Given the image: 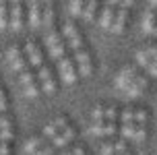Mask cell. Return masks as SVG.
<instances>
[{
  "instance_id": "29",
  "label": "cell",
  "mask_w": 157,
  "mask_h": 155,
  "mask_svg": "<svg viewBox=\"0 0 157 155\" xmlns=\"http://www.w3.org/2000/svg\"><path fill=\"white\" fill-rule=\"evenodd\" d=\"M91 122L97 124V122H105V108L103 106H95L91 110Z\"/></svg>"
},
{
  "instance_id": "40",
  "label": "cell",
  "mask_w": 157,
  "mask_h": 155,
  "mask_svg": "<svg viewBox=\"0 0 157 155\" xmlns=\"http://www.w3.org/2000/svg\"><path fill=\"white\" fill-rule=\"evenodd\" d=\"M72 155H87V153H85V147H81V145L72 147Z\"/></svg>"
},
{
  "instance_id": "36",
  "label": "cell",
  "mask_w": 157,
  "mask_h": 155,
  "mask_svg": "<svg viewBox=\"0 0 157 155\" xmlns=\"http://www.w3.org/2000/svg\"><path fill=\"white\" fill-rule=\"evenodd\" d=\"M52 153H54V147H46L44 145V147L39 149V151H35L33 155H52Z\"/></svg>"
},
{
  "instance_id": "43",
  "label": "cell",
  "mask_w": 157,
  "mask_h": 155,
  "mask_svg": "<svg viewBox=\"0 0 157 155\" xmlns=\"http://www.w3.org/2000/svg\"><path fill=\"white\" fill-rule=\"evenodd\" d=\"M120 155H130V153H120Z\"/></svg>"
},
{
  "instance_id": "42",
  "label": "cell",
  "mask_w": 157,
  "mask_h": 155,
  "mask_svg": "<svg viewBox=\"0 0 157 155\" xmlns=\"http://www.w3.org/2000/svg\"><path fill=\"white\" fill-rule=\"evenodd\" d=\"M153 33H155V35H157V25H155V31H153Z\"/></svg>"
},
{
  "instance_id": "4",
  "label": "cell",
  "mask_w": 157,
  "mask_h": 155,
  "mask_svg": "<svg viewBox=\"0 0 157 155\" xmlns=\"http://www.w3.org/2000/svg\"><path fill=\"white\" fill-rule=\"evenodd\" d=\"M25 58H27V62L33 70H39L44 66V54L33 39H27V44H25Z\"/></svg>"
},
{
  "instance_id": "24",
  "label": "cell",
  "mask_w": 157,
  "mask_h": 155,
  "mask_svg": "<svg viewBox=\"0 0 157 155\" xmlns=\"http://www.w3.org/2000/svg\"><path fill=\"white\" fill-rule=\"evenodd\" d=\"M151 62H153V58L149 56L147 48H141V50L136 52V64H139V66H145V68H149Z\"/></svg>"
},
{
  "instance_id": "6",
  "label": "cell",
  "mask_w": 157,
  "mask_h": 155,
  "mask_svg": "<svg viewBox=\"0 0 157 155\" xmlns=\"http://www.w3.org/2000/svg\"><path fill=\"white\" fill-rule=\"evenodd\" d=\"M75 64H78L77 70L83 77H89V75L93 72V62H91V56H89V50H87V48L75 52Z\"/></svg>"
},
{
  "instance_id": "12",
  "label": "cell",
  "mask_w": 157,
  "mask_h": 155,
  "mask_svg": "<svg viewBox=\"0 0 157 155\" xmlns=\"http://www.w3.org/2000/svg\"><path fill=\"white\" fill-rule=\"evenodd\" d=\"M147 85H149V81L145 77H141V75H136V79H134L132 83H130V87L126 89V95H128V97H139V95L147 89Z\"/></svg>"
},
{
  "instance_id": "10",
  "label": "cell",
  "mask_w": 157,
  "mask_h": 155,
  "mask_svg": "<svg viewBox=\"0 0 157 155\" xmlns=\"http://www.w3.org/2000/svg\"><path fill=\"white\" fill-rule=\"evenodd\" d=\"M13 137H15V132H13L10 116H8V114H2V116H0V143H10Z\"/></svg>"
},
{
  "instance_id": "35",
  "label": "cell",
  "mask_w": 157,
  "mask_h": 155,
  "mask_svg": "<svg viewBox=\"0 0 157 155\" xmlns=\"http://www.w3.org/2000/svg\"><path fill=\"white\" fill-rule=\"evenodd\" d=\"M6 108H8V99H6V93H4V89L0 87V116H2V114H6Z\"/></svg>"
},
{
  "instance_id": "39",
  "label": "cell",
  "mask_w": 157,
  "mask_h": 155,
  "mask_svg": "<svg viewBox=\"0 0 157 155\" xmlns=\"http://www.w3.org/2000/svg\"><path fill=\"white\" fill-rule=\"evenodd\" d=\"M0 155H10V147H8V143H0Z\"/></svg>"
},
{
  "instance_id": "25",
  "label": "cell",
  "mask_w": 157,
  "mask_h": 155,
  "mask_svg": "<svg viewBox=\"0 0 157 155\" xmlns=\"http://www.w3.org/2000/svg\"><path fill=\"white\" fill-rule=\"evenodd\" d=\"M147 120H149V112L145 108H134V124L136 126H147Z\"/></svg>"
},
{
  "instance_id": "3",
  "label": "cell",
  "mask_w": 157,
  "mask_h": 155,
  "mask_svg": "<svg viewBox=\"0 0 157 155\" xmlns=\"http://www.w3.org/2000/svg\"><path fill=\"white\" fill-rule=\"evenodd\" d=\"M134 79H136V68H134L132 64H126V66H122V68L118 70L116 79H114V87L120 89V91H126Z\"/></svg>"
},
{
  "instance_id": "17",
  "label": "cell",
  "mask_w": 157,
  "mask_h": 155,
  "mask_svg": "<svg viewBox=\"0 0 157 155\" xmlns=\"http://www.w3.org/2000/svg\"><path fill=\"white\" fill-rule=\"evenodd\" d=\"M10 23V4L0 2V31H4Z\"/></svg>"
},
{
  "instance_id": "41",
  "label": "cell",
  "mask_w": 157,
  "mask_h": 155,
  "mask_svg": "<svg viewBox=\"0 0 157 155\" xmlns=\"http://www.w3.org/2000/svg\"><path fill=\"white\" fill-rule=\"evenodd\" d=\"M62 155H72V151H62Z\"/></svg>"
},
{
  "instance_id": "20",
  "label": "cell",
  "mask_w": 157,
  "mask_h": 155,
  "mask_svg": "<svg viewBox=\"0 0 157 155\" xmlns=\"http://www.w3.org/2000/svg\"><path fill=\"white\" fill-rule=\"evenodd\" d=\"M6 58H8L10 64H15V62H19L21 58H25V56H23V50L17 46V44H13V46H8V50H6Z\"/></svg>"
},
{
  "instance_id": "5",
  "label": "cell",
  "mask_w": 157,
  "mask_h": 155,
  "mask_svg": "<svg viewBox=\"0 0 157 155\" xmlns=\"http://www.w3.org/2000/svg\"><path fill=\"white\" fill-rule=\"evenodd\" d=\"M25 21H27L25 6L21 2H13V4H10V23H8V27L13 31H21L25 27Z\"/></svg>"
},
{
  "instance_id": "38",
  "label": "cell",
  "mask_w": 157,
  "mask_h": 155,
  "mask_svg": "<svg viewBox=\"0 0 157 155\" xmlns=\"http://www.w3.org/2000/svg\"><path fill=\"white\" fill-rule=\"evenodd\" d=\"M147 70H149V75H151V77H157V60H153V62H151V64H149V68H147Z\"/></svg>"
},
{
  "instance_id": "19",
  "label": "cell",
  "mask_w": 157,
  "mask_h": 155,
  "mask_svg": "<svg viewBox=\"0 0 157 155\" xmlns=\"http://www.w3.org/2000/svg\"><path fill=\"white\" fill-rule=\"evenodd\" d=\"M41 147H44V137H33V139H29L27 143H25V153L33 155L35 151H39Z\"/></svg>"
},
{
  "instance_id": "31",
  "label": "cell",
  "mask_w": 157,
  "mask_h": 155,
  "mask_svg": "<svg viewBox=\"0 0 157 155\" xmlns=\"http://www.w3.org/2000/svg\"><path fill=\"white\" fill-rule=\"evenodd\" d=\"M118 132H120V137L122 139H132L134 137V124H120L118 126Z\"/></svg>"
},
{
  "instance_id": "2",
  "label": "cell",
  "mask_w": 157,
  "mask_h": 155,
  "mask_svg": "<svg viewBox=\"0 0 157 155\" xmlns=\"http://www.w3.org/2000/svg\"><path fill=\"white\" fill-rule=\"evenodd\" d=\"M37 83H39V87H41V91L48 93V95L56 93V89H58V83H56V79H54V72H52V68L46 66V64L37 70Z\"/></svg>"
},
{
  "instance_id": "16",
  "label": "cell",
  "mask_w": 157,
  "mask_h": 155,
  "mask_svg": "<svg viewBox=\"0 0 157 155\" xmlns=\"http://www.w3.org/2000/svg\"><path fill=\"white\" fill-rule=\"evenodd\" d=\"M19 81H21V85H23V87L37 83V70H33L31 66H29V68H25L23 72H19Z\"/></svg>"
},
{
  "instance_id": "23",
  "label": "cell",
  "mask_w": 157,
  "mask_h": 155,
  "mask_svg": "<svg viewBox=\"0 0 157 155\" xmlns=\"http://www.w3.org/2000/svg\"><path fill=\"white\" fill-rule=\"evenodd\" d=\"M97 8H99V4H97L95 0H91V2H85L83 19H85V21H93V19H95V13H97Z\"/></svg>"
},
{
  "instance_id": "1",
  "label": "cell",
  "mask_w": 157,
  "mask_h": 155,
  "mask_svg": "<svg viewBox=\"0 0 157 155\" xmlns=\"http://www.w3.org/2000/svg\"><path fill=\"white\" fill-rule=\"evenodd\" d=\"M58 70H60V77L66 85H75L77 83V77H78V70H77V64H75V58L66 56L62 60H58Z\"/></svg>"
},
{
  "instance_id": "32",
  "label": "cell",
  "mask_w": 157,
  "mask_h": 155,
  "mask_svg": "<svg viewBox=\"0 0 157 155\" xmlns=\"http://www.w3.org/2000/svg\"><path fill=\"white\" fill-rule=\"evenodd\" d=\"M145 139H147V126H136V124H134V137H132V141H134V143H145Z\"/></svg>"
},
{
  "instance_id": "18",
  "label": "cell",
  "mask_w": 157,
  "mask_h": 155,
  "mask_svg": "<svg viewBox=\"0 0 157 155\" xmlns=\"http://www.w3.org/2000/svg\"><path fill=\"white\" fill-rule=\"evenodd\" d=\"M41 27H46L48 31L54 29V8H52V4H44V21H41Z\"/></svg>"
},
{
  "instance_id": "26",
  "label": "cell",
  "mask_w": 157,
  "mask_h": 155,
  "mask_svg": "<svg viewBox=\"0 0 157 155\" xmlns=\"http://www.w3.org/2000/svg\"><path fill=\"white\" fill-rule=\"evenodd\" d=\"M66 50H68V46L66 44H58V46L50 48V56L54 58V60H62V58H66Z\"/></svg>"
},
{
  "instance_id": "33",
  "label": "cell",
  "mask_w": 157,
  "mask_h": 155,
  "mask_svg": "<svg viewBox=\"0 0 157 155\" xmlns=\"http://www.w3.org/2000/svg\"><path fill=\"white\" fill-rule=\"evenodd\" d=\"M25 89V95L29 97V99H35L39 95V91H41V87H39V83H33V85H27V87H23Z\"/></svg>"
},
{
  "instance_id": "28",
  "label": "cell",
  "mask_w": 157,
  "mask_h": 155,
  "mask_svg": "<svg viewBox=\"0 0 157 155\" xmlns=\"http://www.w3.org/2000/svg\"><path fill=\"white\" fill-rule=\"evenodd\" d=\"M66 46L71 48L72 52H78V50L87 48V46H85V37H83V35H75V37H71L68 41H66Z\"/></svg>"
},
{
  "instance_id": "13",
  "label": "cell",
  "mask_w": 157,
  "mask_h": 155,
  "mask_svg": "<svg viewBox=\"0 0 157 155\" xmlns=\"http://www.w3.org/2000/svg\"><path fill=\"white\" fill-rule=\"evenodd\" d=\"M72 139H75V128L68 124V126H66L64 130L58 132V134H56L52 141H54V147H66V145H68Z\"/></svg>"
},
{
  "instance_id": "15",
  "label": "cell",
  "mask_w": 157,
  "mask_h": 155,
  "mask_svg": "<svg viewBox=\"0 0 157 155\" xmlns=\"http://www.w3.org/2000/svg\"><path fill=\"white\" fill-rule=\"evenodd\" d=\"M155 25H157V13L153 8H149V10L143 15V31H145V33H153V31H155Z\"/></svg>"
},
{
  "instance_id": "21",
  "label": "cell",
  "mask_w": 157,
  "mask_h": 155,
  "mask_svg": "<svg viewBox=\"0 0 157 155\" xmlns=\"http://www.w3.org/2000/svg\"><path fill=\"white\" fill-rule=\"evenodd\" d=\"M62 35H64L66 39L75 37V35H81V31H78L77 23H75V21H66V23L62 25Z\"/></svg>"
},
{
  "instance_id": "9",
  "label": "cell",
  "mask_w": 157,
  "mask_h": 155,
  "mask_svg": "<svg viewBox=\"0 0 157 155\" xmlns=\"http://www.w3.org/2000/svg\"><path fill=\"white\" fill-rule=\"evenodd\" d=\"M114 19H116V4L110 2V4H105V8H103L101 15H99V27L105 29V31H110Z\"/></svg>"
},
{
  "instance_id": "7",
  "label": "cell",
  "mask_w": 157,
  "mask_h": 155,
  "mask_svg": "<svg viewBox=\"0 0 157 155\" xmlns=\"http://www.w3.org/2000/svg\"><path fill=\"white\" fill-rule=\"evenodd\" d=\"M41 21H44V4L41 2H31L27 6V23H29V27L39 29Z\"/></svg>"
},
{
  "instance_id": "30",
  "label": "cell",
  "mask_w": 157,
  "mask_h": 155,
  "mask_svg": "<svg viewBox=\"0 0 157 155\" xmlns=\"http://www.w3.org/2000/svg\"><path fill=\"white\" fill-rule=\"evenodd\" d=\"M120 120H122V124H134V108H124L120 110Z\"/></svg>"
},
{
  "instance_id": "34",
  "label": "cell",
  "mask_w": 157,
  "mask_h": 155,
  "mask_svg": "<svg viewBox=\"0 0 157 155\" xmlns=\"http://www.w3.org/2000/svg\"><path fill=\"white\" fill-rule=\"evenodd\" d=\"M118 118H120V110H118L116 106L105 108V122H116Z\"/></svg>"
},
{
  "instance_id": "11",
  "label": "cell",
  "mask_w": 157,
  "mask_h": 155,
  "mask_svg": "<svg viewBox=\"0 0 157 155\" xmlns=\"http://www.w3.org/2000/svg\"><path fill=\"white\" fill-rule=\"evenodd\" d=\"M91 132L95 137H112L118 132V126L116 122H97V124H91Z\"/></svg>"
},
{
  "instance_id": "22",
  "label": "cell",
  "mask_w": 157,
  "mask_h": 155,
  "mask_svg": "<svg viewBox=\"0 0 157 155\" xmlns=\"http://www.w3.org/2000/svg\"><path fill=\"white\" fill-rule=\"evenodd\" d=\"M46 44H48V48H54L58 44H62V33L58 29H50L46 35Z\"/></svg>"
},
{
  "instance_id": "14",
  "label": "cell",
  "mask_w": 157,
  "mask_h": 155,
  "mask_svg": "<svg viewBox=\"0 0 157 155\" xmlns=\"http://www.w3.org/2000/svg\"><path fill=\"white\" fill-rule=\"evenodd\" d=\"M126 21H128V13H126V8L116 10V19H114L110 31H112V33H116V35H120V33L124 31V27H126Z\"/></svg>"
},
{
  "instance_id": "8",
  "label": "cell",
  "mask_w": 157,
  "mask_h": 155,
  "mask_svg": "<svg viewBox=\"0 0 157 155\" xmlns=\"http://www.w3.org/2000/svg\"><path fill=\"white\" fill-rule=\"evenodd\" d=\"M126 149H128V145H126L124 139L105 141L101 147H99V153H101V155H120V153H128Z\"/></svg>"
},
{
  "instance_id": "37",
  "label": "cell",
  "mask_w": 157,
  "mask_h": 155,
  "mask_svg": "<svg viewBox=\"0 0 157 155\" xmlns=\"http://www.w3.org/2000/svg\"><path fill=\"white\" fill-rule=\"evenodd\" d=\"M147 52H149V56L153 58V60H157V41L151 44V46H147Z\"/></svg>"
},
{
  "instance_id": "27",
  "label": "cell",
  "mask_w": 157,
  "mask_h": 155,
  "mask_svg": "<svg viewBox=\"0 0 157 155\" xmlns=\"http://www.w3.org/2000/svg\"><path fill=\"white\" fill-rule=\"evenodd\" d=\"M68 10H71V17H72V19H77V17H83L85 2H81V0H72L71 4H68Z\"/></svg>"
}]
</instances>
